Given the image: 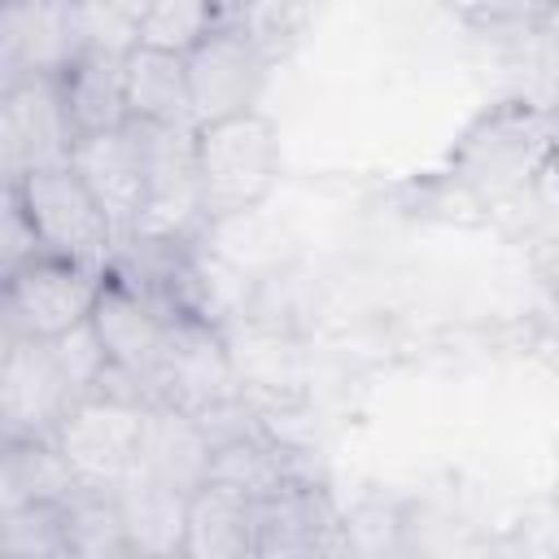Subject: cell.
Masks as SVG:
<instances>
[{
    "mask_svg": "<svg viewBox=\"0 0 559 559\" xmlns=\"http://www.w3.org/2000/svg\"><path fill=\"white\" fill-rule=\"evenodd\" d=\"M559 153V114L507 96L476 114L450 148V183L485 214L528 192Z\"/></svg>",
    "mask_w": 559,
    "mask_h": 559,
    "instance_id": "1",
    "label": "cell"
},
{
    "mask_svg": "<svg viewBox=\"0 0 559 559\" xmlns=\"http://www.w3.org/2000/svg\"><path fill=\"white\" fill-rule=\"evenodd\" d=\"M210 227L253 214L280 179V131L262 109L197 127Z\"/></svg>",
    "mask_w": 559,
    "mask_h": 559,
    "instance_id": "2",
    "label": "cell"
},
{
    "mask_svg": "<svg viewBox=\"0 0 559 559\" xmlns=\"http://www.w3.org/2000/svg\"><path fill=\"white\" fill-rule=\"evenodd\" d=\"M144 153V214L135 236H166L192 240L205 218L201 192V157H197V127L192 122H140L131 118Z\"/></svg>",
    "mask_w": 559,
    "mask_h": 559,
    "instance_id": "3",
    "label": "cell"
},
{
    "mask_svg": "<svg viewBox=\"0 0 559 559\" xmlns=\"http://www.w3.org/2000/svg\"><path fill=\"white\" fill-rule=\"evenodd\" d=\"M240 371L223 328L205 314L179 310L166 314V349L153 376V406H175L188 415H205L223 402H236Z\"/></svg>",
    "mask_w": 559,
    "mask_h": 559,
    "instance_id": "4",
    "label": "cell"
},
{
    "mask_svg": "<svg viewBox=\"0 0 559 559\" xmlns=\"http://www.w3.org/2000/svg\"><path fill=\"white\" fill-rule=\"evenodd\" d=\"M13 188H17L26 214L39 231L44 253L74 258V262H87L96 271H109V262L118 253V236H114L100 201L92 197V188L79 179L74 166L31 170Z\"/></svg>",
    "mask_w": 559,
    "mask_h": 559,
    "instance_id": "5",
    "label": "cell"
},
{
    "mask_svg": "<svg viewBox=\"0 0 559 559\" xmlns=\"http://www.w3.org/2000/svg\"><path fill=\"white\" fill-rule=\"evenodd\" d=\"M144 424H148V406L87 393L61 415L52 437L83 485L118 489L122 480H131L140 472Z\"/></svg>",
    "mask_w": 559,
    "mask_h": 559,
    "instance_id": "6",
    "label": "cell"
},
{
    "mask_svg": "<svg viewBox=\"0 0 559 559\" xmlns=\"http://www.w3.org/2000/svg\"><path fill=\"white\" fill-rule=\"evenodd\" d=\"M100 280H105V271H96L87 262L35 253L31 262L4 271V301H0L4 328L52 341V336L79 328L83 319H92Z\"/></svg>",
    "mask_w": 559,
    "mask_h": 559,
    "instance_id": "7",
    "label": "cell"
},
{
    "mask_svg": "<svg viewBox=\"0 0 559 559\" xmlns=\"http://www.w3.org/2000/svg\"><path fill=\"white\" fill-rule=\"evenodd\" d=\"M79 127L70 118L57 74H35L13 87H0V157L4 183H17L44 166H70Z\"/></svg>",
    "mask_w": 559,
    "mask_h": 559,
    "instance_id": "8",
    "label": "cell"
},
{
    "mask_svg": "<svg viewBox=\"0 0 559 559\" xmlns=\"http://www.w3.org/2000/svg\"><path fill=\"white\" fill-rule=\"evenodd\" d=\"M183 61H188L192 122L205 127L258 109L275 57L253 39L245 22H231V26H214Z\"/></svg>",
    "mask_w": 559,
    "mask_h": 559,
    "instance_id": "9",
    "label": "cell"
},
{
    "mask_svg": "<svg viewBox=\"0 0 559 559\" xmlns=\"http://www.w3.org/2000/svg\"><path fill=\"white\" fill-rule=\"evenodd\" d=\"M74 406V389L52 354V341L4 328L0 336V432L52 437L61 415Z\"/></svg>",
    "mask_w": 559,
    "mask_h": 559,
    "instance_id": "10",
    "label": "cell"
},
{
    "mask_svg": "<svg viewBox=\"0 0 559 559\" xmlns=\"http://www.w3.org/2000/svg\"><path fill=\"white\" fill-rule=\"evenodd\" d=\"M83 52L74 0H4L0 4V87L35 74H66Z\"/></svg>",
    "mask_w": 559,
    "mask_h": 559,
    "instance_id": "11",
    "label": "cell"
},
{
    "mask_svg": "<svg viewBox=\"0 0 559 559\" xmlns=\"http://www.w3.org/2000/svg\"><path fill=\"white\" fill-rule=\"evenodd\" d=\"M70 166L100 201L114 236L118 240L135 236V223L144 214V153H140V135L131 131V122L114 131L79 135Z\"/></svg>",
    "mask_w": 559,
    "mask_h": 559,
    "instance_id": "12",
    "label": "cell"
},
{
    "mask_svg": "<svg viewBox=\"0 0 559 559\" xmlns=\"http://www.w3.org/2000/svg\"><path fill=\"white\" fill-rule=\"evenodd\" d=\"M92 323L105 341V354L114 367L140 376L153 393V376L162 367V349H166V314L162 306H153L140 288H131L122 275L105 271L100 280V297L92 306Z\"/></svg>",
    "mask_w": 559,
    "mask_h": 559,
    "instance_id": "13",
    "label": "cell"
},
{
    "mask_svg": "<svg viewBox=\"0 0 559 559\" xmlns=\"http://www.w3.org/2000/svg\"><path fill=\"white\" fill-rule=\"evenodd\" d=\"M345 546V515L332 507L323 485H288L258 502V555H323Z\"/></svg>",
    "mask_w": 559,
    "mask_h": 559,
    "instance_id": "14",
    "label": "cell"
},
{
    "mask_svg": "<svg viewBox=\"0 0 559 559\" xmlns=\"http://www.w3.org/2000/svg\"><path fill=\"white\" fill-rule=\"evenodd\" d=\"M210 437L197 415L175 411V406H148L144 424V450H140V472L179 489L197 493L210 472Z\"/></svg>",
    "mask_w": 559,
    "mask_h": 559,
    "instance_id": "15",
    "label": "cell"
},
{
    "mask_svg": "<svg viewBox=\"0 0 559 559\" xmlns=\"http://www.w3.org/2000/svg\"><path fill=\"white\" fill-rule=\"evenodd\" d=\"M188 559H245L258 555V502L223 489V485H201L188 498V537H183Z\"/></svg>",
    "mask_w": 559,
    "mask_h": 559,
    "instance_id": "16",
    "label": "cell"
},
{
    "mask_svg": "<svg viewBox=\"0 0 559 559\" xmlns=\"http://www.w3.org/2000/svg\"><path fill=\"white\" fill-rule=\"evenodd\" d=\"M61 92L70 105V118L79 135L92 131H114L131 122L127 109V52H105V48H83L70 70L61 74Z\"/></svg>",
    "mask_w": 559,
    "mask_h": 559,
    "instance_id": "17",
    "label": "cell"
},
{
    "mask_svg": "<svg viewBox=\"0 0 559 559\" xmlns=\"http://www.w3.org/2000/svg\"><path fill=\"white\" fill-rule=\"evenodd\" d=\"M83 489L57 437H17L0 454V511L31 502H70Z\"/></svg>",
    "mask_w": 559,
    "mask_h": 559,
    "instance_id": "18",
    "label": "cell"
},
{
    "mask_svg": "<svg viewBox=\"0 0 559 559\" xmlns=\"http://www.w3.org/2000/svg\"><path fill=\"white\" fill-rule=\"evenodd\" d=\"M188 498L144 472H135L131 480L118 485V502H122V520H127V542L131 555H153V559H170L183 555V537H188Z\"/></svg>",
    "mask_w": 559,
    "mask_h": 559,
    "instance_id": "19",
    "label": "cell"
},
{
    "mask_svg": "<svg viewBox=\"0 0 559 559\" xmlns=\"http://www.w3.org/2000/svg\"><path fill=\"white\" fill-rule=\"evenodd\" d=\"M127 109L140 122H192L188 61L179 52L135 44L127 52Z\"/></svg>",
    "mask_w": 559,
    "mask_h": 559,
    "instance_id": "20",
    "label": "cell"
},
{
    "mask_svg": "<svg viewBox=\"0 0 559 559\" xmlns=\"http://www.w3.org/2000/svg\"><path fill=\"white\" fill-rule=\"evenodd\" d=\"M66 546L79 559H122V555H131L118 489L83 485L66 502Z\"/></svg>",
    "mask_w": 559,
    "mask_h": 559,
    "instance_id": "21",
    "label": "cell"
},
{
    "mask_svg": "<svg viewBox=\"0 0 559 559\" xmlns=\"http://www.w3.org/2000/svg\"><path fill=\"white\" fill-rule=\"evenodd\" d=\"M0 555L4 559H70L66 502H31V507L0 511Z\"/></svg>",
    "mask_w": 559,
    "mask_h": 559,
    "instance_id": "22",
    "label": "cell"
},
{
    "mask_svg": "<svg viewBox=\"0 0 559 559\" xmlns=\"http://www.w3.org/2000/svg\"><path fill=\"white\" fill-rule=\"evenodd\" d=\"M214 26H218V17H214L210 0H153V9L140 22V44L188 57Z\"/></svg>",
    "mask_w": 559,
    "mask_h": 559,
    "instance_id": "23",
    "label": "cell"
},
{
    "mask_svg": "<svg viewBox=\"0 0 559 559\" xmlns=\"http://www.w3.org/2000/svg\"><path fill=\"white\" fill-rule=\"evenodd\" d=\"M52 354H57V362H61V371H66L70 389H74V402H79V397H87V393L96 389L100 371L109 367L105 341H100V332H96V323H92V319H83L79 328H70V332L52 336Z\"/></svg>",
    "mask_w": 559,
    "mask_h": 559,
    "instance_id": "24",
    "label": "cell"
},
{
    "mask_svg": "<svg viewBox=\"0 0 559 559\" xmlns=\"http://www.w3.org/2000/svg\"><path fill=\"white\" fill-rule=\"evenodd\" d=\"M306 9H310V0H253V4H249L245 26L253 31V39H258L271 57H280V52H284V44L301 31Z\"/></svg>",
    "mask_w": 559,
    "mask_h": 559,
    "instance_id": "25",
    "label": "cell"
},
{
    "mask_svg": "<svg viewBox=\"0 0 559 559\" xmlns=\"http://www.w3.org/2000/svg\"><path fill=\"white\" fill-rule=\"evenodd\" d=\"M472 26H537L550 17V0H441Z\"/></svg>",
    "mask_w": 559,
    "mask_h": 559,
    "instance_id": "26",
    "label": "cell"
},
{
    "mask_svg": "<svg viewBox=\"0 0 559 559\" xmlns=\"http://www.w3.org/2000/svg\"><path fill=\"white\" fill-rule=\"evenodd\" d=\"M35 253H44L39 231H35V223H31V214H26L22 197H17V188L4 183V271L31 262Z\"/></svg>",
    "mask_w": 559,
    "mask_h": 559,
    "instance_id": "27",
    "label": "cell"
},
{
    "mask_svg": "<svg viewBox=\"0 0 559 559\" xmlns=\"http://www.w3.org/2000/svg\"><path fill=\"white\" fill-rule=\"evenodd\" d=\"M533 266H537V275L559 293V227L533 245Z\"/></svg>",
    "mask_w": 559,
    "mask_h": 559,
    "instance_id": "28",
    "label": "cell"
},
{
    "mask_svg": "<svg viewBox=\"0 0 559 559\" xmlns=\"http://www.w3.org/2000/svg\"><path fill=\"white\" fill-rule=\"evenodd\" d=\"M249 4H253V0H210V9H214V17H218V26L245 22V17H249Z\"/></svg>",
    "mask_w": 559,
    "mask_h": 559,
    "instance_id": "29",
    "label": "cell"
}]
</instances>
